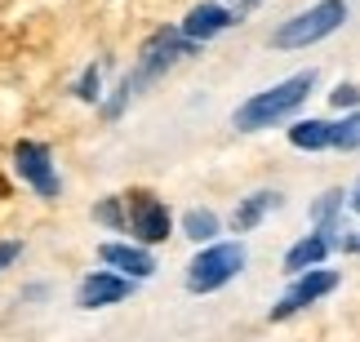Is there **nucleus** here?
Segmentation results:
<instances>
[{
    "mask_svg": "<svg viewBox=\"0 0 360 342\" xmlns=\"http://www.w3.org/2000/svg\"><path fill=\"white\" fill-rule=\"evenodd\" d=\"M200 45H191V40L178 32V27H160V32H151L147 40H143V49H138V67H134V76H124L120 80V98L107 107V116H120V107L129 103V98H138L147 85H156V80L169 72L174 63H183V58H191Z\"/></svg>",
    "mask_w": 360,
    "mask_h": 342,
    "instance_id": "nucleus-1",
    "label": "nucleus"
},
{
    "mask_svg": "<svg viewBox=\"0 0 360 342\" xmlns=\"http://www.w3.org/2000/svg\"><path fill=\"white\" fill-rule=\"evenodd\" d=\"M311 89H316V72L307 67V72L289 76V80H281V85H271V89L254 93V98H245L236 112H231V125H236L240 133L271 129V125H281V120L294 116L298 107L307 103V93H311Z\"/></svg>",
    "mask_w": 360,
    "mask_h": 342,
    "instance_id": "nucleus-2",
    "label": "nucleus"
},
{
    "mask_svg": "<svg viewBox=\"0 0 360 342\" xmlns=\"http://www.w3.org/2000/svg\"><path fill=\"white\" fill-rule=\"evenodd\" d=\"M347 22V0H316L311 9L285 18L281 27L271 32V49H307V45H321L325 36H334L338 27Z\"/></svg>",
    "mask_w": 360,
    "mask_h": 342,
    "instance_id": "nucleus-3",
    "label": "nucleus"
},
{
    "mask_svg": "<svg viewBox=\"0 0 360 342\" xmlns=\"http://www.w3.org/2000/svg\"><path fill=\"white\" fill-rule=\"evenodd\" d=\"M245 271V244L231 240V244H205V249L187 263V289L191 294H214L231 284Z\"/></svg>",
    "mask_w": 360,
    "mask_h": 342,
    "instance_id": "nucleus-4",
    "label": "nucleus"
},
{
    "mask_svg": "<svg viewBox=\"0 0 360 342\" xmlns=\"http://www.w3.org/2000/svg\"><path fill=\"white\" fill-rule=\"evenodd\" d=\"M338 289V271H329V267H311V271H302V276H294V284L285 289V298L271 307V320H289V316H298L302 307H316L321 298H329Z\"/></svg>",
    "mask_w": 360,
    "mask_h": 342,
    "instance_id": "nucleus-5",
    "label": "nucleus"
},
{
    "mask_svg": "<svg viewBox=\"0 0 360 342\" xmlns=\"http://www.w3.org/2000/svg\"><path fill=\"white\" fill-rule=\"evenodd\" d=\"M13 169H18V178L27 187L36 191V196H45V200H58V169H53V156H49V147L45 143H18L13 147Z\"/></svg>",
    "mask_w": 360,
    "mask_h": 342,
    "instance_id": "nucleus-6",
    "label": "nucleus"
},
{
    "mask_svg": "<svg viewBox=\"0 0 360 342\" xmlns=\"http://www.w3.org/2000/svg\"><path fill=\"white\" fill-rule=\"evenodd\" d=\"M124 227L138 236V244H165L169 240V227H174V218H169V204L156 200V196H147V191H138V196L129 200V213H124Z\"/></svg>",
    "mask_w": 360,
    "mask_h": 342,
    "instance_id": "nucleus-7",
    "label": "nucleus"
},
{
    "mask_svg": "<svg viewBox=\"0 0 360 342\" xmlns=\"http://www.w3.org/2000/svg\"><path fill=\"white\" fill-rule=\"evenodd\" d=\"M134 294V280L129 276H116V271H89L76 289V307L85 311H103V307H116Z\"/></svg>",
    "mask_w": 360,
    "mask_h": 342,
    "instance_id": "nucleus-8",
    "label": "nucleus"
},
{
    "mask_svg": "<svg viewBox=\"0 0 360 342\" xmlns=\"http://www.w3.org/2000/svg\"><path fill=\"white\" fill-rule=\"evenodd\" d=\"M236 22V13H231L227 5H218V0H205V5H191L187 9V18H183V32L191 45H205V40H214V36H223L227 27Z\"/></svg>",
    "mask_w": 360,
    "mask_h": 342,
    "instance_id": "nucleus-9",
    "label": "nucleus"
},
{
    "mask_svg": "<svg viewBox=\"0 0 360 342\" xmlns=\"http://www.w3.org/2000/svg\"><path fill=\"white\" fill-rule=\"evenodd\" d=\"M338 240H342V231H311V236H302L294 249L285 254V271L289 276H302V271H311V267H325V258L338 249Z\"/></svg>",
    "mask_w": 360,
    "mask_h": 342,
    "instance_id": "nucleus-10",
    "label": "nucleus"
},
{
    "mask_svg": "<svg viewBox=\"0 0 360 342\" xmlns=\"http://www.w3.org/2000/svg\"><path fill=\"white\" fill-rule=\"evenodd\" d=\"M98 258H103L107 267L124 271L129 280H147V276H156V258H151V249H143V244L107 240V244H98Z\"/></svg>",
    "mask_w": 360,
    "mask_h": 342,
    "instance_id": "nucleus-11",
    "label": "nucleus"
},
{
    "mask_svg": "<svg viewBox=\"0 0 360 342\" xmlns=\"http://www.w3.org/2000/svg\"><path fill=\"white\" fill-rule=\"evenodd\" d=\"M276 204H281V191H254V196H245L236 209H231V231L245 236V231H254L262 218H267Z\"/></svg>",
    "mask_w": 360,
    "mask_h": 342,
    "instance_id": "nucleus-12",
    "label": "nucleus"
},
{
    "mask_svg": "<svg viewBox=\"0 0 360 342\" xmlns=\"http://www.w3.org/2000/svg\"><path fill=\"white\" fill-rule=\"evenodd\" d=\"M289 143H294L298 152H325V147L334 143V125H329V120H294Z\"/></svg>",
    "mask_w": 360,
    "mask_h": 342,
    "instance_id": "nucleus-13",
    "label": "nucleus"
},
{
    "mask_svg": "<svg viewBox=\"0 0 360 342\" xmlns=\"http://www.w3.org/2000/svg\"><path fill=\"white\" fill-rule=\"evenodd\" d=\"M183 236L196 244H210L218 236V213L214 209H187L183 213Z\"/></svg>",
    "mask_w": 360,
    "mask_h": 342,
    "instance_id": "nucleus-14",
    "label": "nucleus"
},
{
    "mask_svg": "<svg viewBox=\"0 0 360 342\" xmlns=\"http://www.w3.org/2000/svg\"><path fill=\"white\" fill-rule=\"evenodd\" d=\"M342 191H325L321 200H316V209H311V218H316V231H342L338 227V213H342Z\"/></svg>",
    "mask_w": 360,
    "mask_h": 342,
    "instance_id": "nucleus-15",
    "label": "nucleus"
},
{
    "mask_svg": "<svg viewBox=\"0 0 360 342\" xmlns=\"http://www.w3.org/2000/svg\"><path fill=\"white\" fill-rule=\"evenodd\" d=\"M329 147H338V152H360V112L338 120V125H334V143H329Z\"/></svg>",
    "mask_w": 360,
    "mask_h": 342,
    "instance_id": "nucleus-16",
    "label": "nucleus"
},
{
    "mask_svg": "<svg viewBox=\"0 0 360 342\" xmlns=\"http://www.w3.org/2000/svg\"><path fill=\"white\" fill-rule=\"evenodd\" d=\"M98 89H103V67L89 63L85 76L76 80V98H80V103H98Z\"/></svg>",
    "mask_w": 360,
    "mask_h": 342,
    "instance_id": "nucleus-17",
    "label": "nucleus"
},
{
    "mask_svg": "<svg viewBox=\"0 0 360 342\" xmlns=\"http://www.w3.org/2000/svg\"><path fill=\"white\" fill-rule=\"evenodd\" d=\"M94 218H98L103 227H116V231L124 227V209H120V200H116V196H112V200H103L98 209H94Z\"/></svg>",
    "mask_w": 360,
    "mask_h": 342,
    "instance_id": "nucleus-18",
    "label": "nucleus"
},
{
    "mask_svg": "<svg viewBox=\"0 0 360 342\" xmlns=\"http://www.w3.org/2000/svg\"><path fill=\"white\" fill-rule=\"evenodd\" d=\"M329 103H334L338 112H342V107H356V103H360V89H356V85H338L334 93H329Z\"/></svg>",
    "mask_w": 360,
    "mask_h": 342,
    "instance_id": "nucleus-19",
    "label": "nucleus"
},
{
    "mask_svg": "<svg viewBox=\"0 0 360 342\" xmlns=\"http://www.w3.org/2000/svg\"><path fill=\"white\" fill-rule=\"evenodd\" d=\"M18 254H22V244H18V240H0V271H5Z\"/></svg>",
    "mask_w": 360,
    "mask_h": 342,
    "instance_id": "nucleus-20",
    "label": "nucleus"
},
{
    "mask_svg": "<svg viewBox=\"0 0 360 342\" xmlns=\"http://www.w3.org/2000/svg\"><path fill=\"white\" fill-rule=\"evenodd\" d=\"M338 244H342V249H347V254H360V231H356V236H342Z\"/></svg>",
    "mask_w": 360,
    "mask_h": 342,
    "instance_id": "nucleus-21",
    "label": "nucleus"
},
{
    "mask_svg": "<svg viewBox=\"0 0 360 342\" xmlns=\"http://www.w3.org/2000/svg\"><path fill=\"white\" fill-rule=\"evenodd\" d=\"M347 200H352V209H356V213H360V183H356V187H352V196H347Z\"/></svg>",
    "mask_w": 360,
    "mask_h": 342,
    "instance_id": "nucleus-22",
    "label": "nucleus"
},
{
    "mask_svg": "<svg viewBox=\"0 0 360 342\" xmlns=\"http://www.w3.org/2000/svg\"><path fill=\"white\" fill-rule=\"evenodd\" d=\"M218 5H227V0H218Z\"/></svg>",
    "mask_w": 360,
    "mask_h": 342,
    "instance_id": "nucleus-23",
    "label": "nucleus"
}]
</instances>
